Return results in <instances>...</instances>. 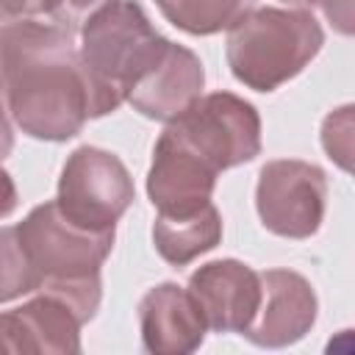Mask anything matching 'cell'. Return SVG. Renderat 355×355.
Listing matches in <instances>:
<instances>
[{
	"instance_id": "1",
	"label": "cell",
	"mask_w": 355,
	"mask_h": 355,
	"mask_svg": "<svg viewBox=\"0 0 355 355\" xmlns=\"http://www.w3.org/2000/svg\"><path fill=\"white\" fill-rule=\"evenodd\" d=\"M0 103L39 141H67L97 119L75 36L36 17L0 25Z\"/></svg>"
},
{
	"instance_id": "2",
	"label": "cell",
	"mask_w": 355,
	"mask_h": 355,
	"mask_svg": "<svg viewBox=\"0 0 355 355\" xmlns=\"http://www.w3.org/2000/svg\"><path fill=\"white\" fill-rule=\"evenodd\" d=\"M17 233L36 272V291L61 297L78 311L83 324L92 322L103 297L100 266L111 255L114 230H89L50 200L36 205L17 225Z\"/></svg>"
},
{
	"instance_id": "3",
	"label": "cell",
	"mask_w": 355,
	"mask_h": 355,
	"mask_svg": "<svg viewBox=\"0 0 355 355\" xmlns=\"http://www.w3.org/2000/svg\"><path fill=\"white\" fill-rule=\"evenodd\" d=\"M169 39H164L141 3L111 0L80 28V64L94 89L97 116L116 111L128 92L161 61Z\"/></svg>"
},
{
	"instance_id": "4",
	"label": "cell",
	"mask_w": 355,
	"mask_h": 355,
	"mask_svg": "<svg viewBox=\"0 0 355 355\" xmlns=\"http://www.w3.org/2000/svg\"><path fill=\"white\" fill-rule=\"evenodd\" d=\"M324 31L308 8H252L227 28L225 55L233 78L252 92H275L322 50Z\"/></svg>"
},
{
	"instance_id": "5",
	"label": "cell",
	"mask_w": 355,
	"mask_h": 355,
	"mask_svg": "<svg viewBox=\"0 0 355 355\" xmlns=\"http://www.w3.org/2000/svg\"><path fill=\"white\" fill-rule=\"evenodd\" d=\"M169 128L216 172L250 164L261 153V116L233 92L200 94Z\"/></svg>"
},
{
	"instance_id": "6",
	"label": "cell",
	"mask_w": 355,
	"mask_h": 355,
	"mask_svg": "<svg viewBox=\"0 0 355 355\" xmlns=\"http://www.w3.org/2000/svg\"><path fill=\"white\" fill-rule=\"evenodd\" d=\"M133 200V178L114 153L83 144L64 161L55 202L72 222L89 230H114Z\"/></svg>"
},
{
	"instance_id": "7",
	"label": "cell",
	"mask_w": 355,
	"mask_h": 355,
	"mask_svg": "<svg viewBox=\"0 0 355 355\" xmlns=\"http://www.w3.org/2000/svg\"><path fill=\"white\" fill-rule=\"evenodd\" d=\"M261 225L283 239H311L324 219L327 175L316 164L277 158L261 166L255 186Z\"/></svg>"
},
{
	"instance_id": "8",
	"label": "cell",
	"mask_w": 355,
	"mask_h": 355,
	"mask_svg": "<svg viewBox=\"0 0 355 355\" xmlns=\"http://www.w3.org/2000/svg\"><path fill=\"white\" fill-rule=\"evenodd\" d=\"M219 172L191 150L169 125L153 147L147 197L158 214H191L211 202Z\"/></svg>"
},
{
	"instance_id": "9",
	"label": "cell",
	"mask_w": 355,
	"mask_h": 355,
	"mask_svg": "<svg viewBox=\"0 0 355 355\" xmlns=\"http://www.w3.org/2000/svg\"><path fill=\"white\" fill-rule=\"evenodd\" d=\"M261 275V305L244 336L255 347L277 349L297 344L311 333L316 322V291L313 286L291 269H266Z\"/></svg>"
},
{
	"instance_id": "10",
	"label": "cell",
	"mask_w": 355,
	"mask_h": 355,
	"mask_svg": "<svg viewBox=\"0 0 355 355\" xmlns=\"http://www.w3.org/2000/svg\"><path fill=\"white\" fill-rule=\"evenodd\" d=\"M189 294L216 333H244L261 305V275L236 261H208L189 277Z\"/></svg>"
},
{
	"instance_id": "11",
	"label": "cell",
	"mask_w": 355,
	"mask_h": 355,
	"mask_svg": "<svg viewBox=\"0 0 355 355\" xmlns=\"http://www.w3.org/2000/svg\"><path fill=\"white\" fill-rule=\"evenodd\" d=\"M141 344L153 355H189L205 341L200 305L178 283H158L139 300Z\"/></svg>"
},
{
	"instance_id": "12",
	"label": "cell",
	"mask_w": 355,
	"mask_h": 355,
	"mask_svg": "<svg viewBox=\"0 0 355 355\" xmlns=\"http://www.w3.org/2000/svg\"><path fill=\"white\" fill-rule=\"evenodd\" d=\"M205 86V69L197 53L169 42L161 61L128 92V103L147 119L172 122L178 119Z\"/></svg>"
},
{
	"instance_id": "13",
	"label": "cell",
	"mask_w": 355,
	"mask_h": 355,
	"mask_svg": "<svg viewBox=\"0 0 355 355\" xmlns=\"http://www.w3.org/2000/svg\"><path fill=\"white\" fill-rule=\"evenodd\" d=\"M36 297L14 308V316L22 327L25 349L44 355H69L80 352V327L83 319L78 311L55 294L33 291Z\"/></svg>"
},
{
	"instance_id": "14",
	"label": "cell",
	"mask_w": 355,
	"mask_h": 355,
	"mask_svg": "<svg viewBox=\"0 0 355 355\" xmlns=\"http://www.w3.org/2000/svg\"><path fill=\"white\" fill-rule=\"evenodd\" d=\"M222 241V216L214 202L191 214H158L153 222V244L172 266H186L211 252Z\"/></svg>"
},
{
	"instance_id": "15",
	"label": "cell",
	"mask_w": 355,
	"mask_h": 355,
	"mask_svg": "<svg viewBox=\"0 0 355 355\" xmlns=\"http://www.w3.org/2000/svg\"><path fill=\"white\" fill-rule=\"evenodd\" d=\"M158 11L178 31L191 36H214L255 8V0H155Z\"/></svg>"
},
{
	"instance_id": "16",
	"label": "cell",
	"mask_w": 355,
	"mask_h": 355,
	"mask_svg": "<svg viewBox=\"0 0 355 355\" xmlns=\"http://www.w3.org/2000/svg\"><path fill=\"white\" fill-rule=\"evenodd\" d=\"M39 288L36 272L19 241L17 227H0V302H11Z\"/></svg>"
},
{
	"instance_id": "17",
	"label": "cell",
	"mask_w": 355,
	"mask_h": 355,
	"mask_svg": "<svg viewBox=\"0 0 355 355\" xmlns=\"http://www.w3.org/2000/svg\"><path fill=\"white\" fill-rule=\"evenodd\" d=\"M322 147L341 166L349 169L352 155V105H344L324 116L322 122Z\"/></svg>"
},
{
	"instance_id": "18",
	"label": "cell",
	"mask_w": 355,
	"mask_h": 355,
	"mask_svg": "<svg viewBox=\"0 0 355 355\" xmlns=\"http://www.w3.org/2000/svg\"><path fill=\"white\" fill-rule=\"evenodd\" d=\"M111 0H50L47 6V17L53 19V25L64 28L67 33H80V28L86 25V19L92 14H97L103 6H108Z\"/></svg>"
},
{
	"instance_id": "19",
	"label": "cell",
	"mask_w": 355,
	"mask_h": 355,
	"mask_svg": "<svg viewBox=\"0 0 355 355\" xmlns=\"http://www.w3.org/2000/svg\"><path fill=\"white\" fill-rule=\"evenodd\" d=\"M47 6L50 0H0V25L47 14Z\"/></svg>"
},
{
	"instance_id": "20",
	"label": "cell",
	"mask_w": 355,
	"mask_h": 355,
	"mask_svg": "<svg viewBox=\"0 0 355 355\" xmlns=\"http://www.w3.org/2000/svg\"><path fill=\"white\" fill-rule=\"evenodd\" d=\"M0 352H28L25 338H22V327L14 316V311L0 313Z\"/></svg>"
},
{
	"instance_id": "21",
	"label": "cell",
	"mask_w": 355,
	"mask_h": 355,
	"mask_svg": "<svg viewBox=\"0 0 355 355\" xmlns=\"http://www.w3.org/2000/svg\"><path fill=\"white\" fill-rule=\"evenodd\" d=\"M322 8H324V14H327V19H330L341 33H349V31H352V28H349V19H352V14H349V0H324Z\"/></svg>"
},
{
	"instance_id": "22",
	"label": "cell",
	"mask_w": 355,
	"mask_h": 355,
	"mask_svg": "<svg viewBox=\"0 0 355 355\" xmlns=\"http://www.w3.org/2000/svg\"><path fill=\"white\" fill-rule=\"evenodd\" d=\"M17 202H19V197H17L14 178L0 166V219H6L17 208Z\"/></svg>"
},
{
	"instance_id": "23",
	"label": "cell",
	"mask_w": 355,
	"mask_h": 355,
	"mask_svg": "<svg viewBox=\"0 0 355 355\" xmlns=\"http://www.w3.org/2000/svg\"><path fill=\"white\" fill-rule=\"evenodd\" d=\"M14 150V130H11V122H8V114L0 103V161Z\"/></svg>"
},
{
	"instance_id": "24",
	"label": "cell",
	"mask_w": 355,
	"mask_h": 355,
	"mask_svg": "<svg viewBox=\"0 0 355 355\" xmlns=\"http://www.w3.org/2000/svg\"><path fill=\"white\" fill-rule=\"evenodd\" d=\"M283 3H297V6H322L324 0H283Z\"/></svg>"
}]
</instances>
